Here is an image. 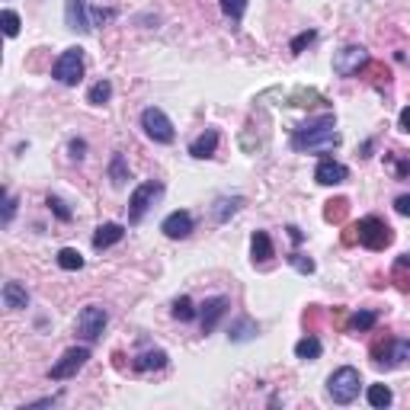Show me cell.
<instances>
[{
	"label": "cell",
	"instance_id": "obj_37",
	"mask_svg": "<svg viewBox=\"0 0 410 410\" xmlns=\"http://www.w3.org/2000/svg\"><path fill=\"white\" fill-rule=\"evenodd\" d=\"M68 151H71V157H74V160H84L87 157V141H84V138H77V141H71V145H68Z\"/></svg>",
	"mask_w": 410,
	"mask_h": 410
},
{
	"label": "cell",
	"instance_id": "obj_4",
	"mask_svg": "<svg viewBox=\"0 0 410 410\" xmlns=\"http://www.w3.org/2000/svg\"><path fill=\"white\" fill-rule=\"evenodd\" d=\"M52 77L64 87H77L84 77V48H64L52 68Z\"/></svg>",
	"mask_w": 410,
	"mask_h": 410
},
{
	"label": "cell",
	"instance_id": "obj_23",
	"mask_svg": "<svg viewBox=\"0 0 410 410\" xmlns=\"http://www.w3.org/2000/svg\"><path fill=\"white\" fill-rule=\"evenodd\" d=\"M109 180H113V186H125V180H129V160H125V154L115 151L113 160H109Z\"/></svg>",
	"mask_w": 410,
	"mask_h": 410
},
{
	"label": "cell",
	"instance_id": "obj_8",
	"mask_svg": "<svg viewBox=\"0 0 410 410\" xmlns=\"http://www.w3.org/2000/svg\"><path fill=\"white\" fill-rule=\"evenodd\" d=\"M87 359H90V350H87V346H71V350H64V356H61L58 362L52 365L48 379H55V381H68V379H74V375L87 365Z\"/></svg>",
	"mask_w": 410,
	"mask_h": 410
},
{
	"label": "cell",
	"instance_id": "obj_15",
	"mask_svg": "<svg viewBox=\"0 0 410 410\" xmlns=\"http://www.w3.org/2000/svg\"><path fill=\"white\" fill-rule=\"evenodd\" d=\"M0 298H3V308H10V311H23V308H29V292H26L23 282H3V292H0Z\"/></svg>",
	"mask_w": 410,
	"mask_h": 410
},
{
	"label": "cell",
	"instance_id": "obj_18",
	"mask_svg": "<svg viewBox=\"0 0 410 410\" xmlns=\"http://www.w3.org/2000/svg\"><path fill=\"white\" fill-rule=\"evenodd\" d=\"M167 365V353L164 350H148V353H138L135 359H132V369L135 372H160Z\"/></svg>",
	"mask_w": 410,
	"mask_h": 410
},
{
	"label": "cell",
	"instance_id": "obj_16",
	"mask_svg": "<svg viewBox=\"0 0 410 410\" xmlns=\"http://www.w3.org/2000/svg\"><path fill=\"white\" fill-rule=\"evenodd\" d=\"M122 237H125V228H122L119 221H106V225H99L93 231V250H106V247L119 243Z\"/></svg>",
	"mask_w": 410,
	"mask_h": 410
},
{
	"label": "cell",
	"instance_id": "obj_36",
	"mask_svg": "<svg viewBox=\"0 0 410 410\" xmlns=\"http://www.w3.org/2000/svg\"><path fill=\"white\" fill-rule=\"evenodd\" d=\"M13 215H16V196H13V192H3V215H0V221H3V225H10V221H13Z\"/></svg>",
	"mask_w": 410,
	"mask_h": 410
},
{
	"label": "cell",
	"instance_id": "obj_39",
	"mask_svg": "<svg viewBox=\"0 0 410 410\" xmlns=\"http://www.w3.org/2000/svg\"><path fill=\"white\" fill-rule=\"evenodd\" d=\"M395 208H397V215L410 218V196H397V199H395Z\"/></svg>",
	"mask_w": 410,
	"mask_h": 410
},
{
	"label": "cell",
	"instance_id": "obj_11",
	"mask_svg": "<svg viewBox=\"0 0 410 410\" xmlns=\"http://www.w3.org/2000/svg\"><path fill=\"white\" fill-rule=\"evenodd\" d=\"M192 228H196V221H192V215L186 212V208H180V212H170L167 218L160 221V231H164L170 241H186V237L192 234Z\"/></svg>",
	"mask_w": 410,
	"mask_h": 410
},
{
	"label": "cell",
	"instance_id": "obj_1",
	"mask_svg": "<svg viewBox=\"0 0 410 410\" xmlns=\"http://www.w3.org/2000/svg\"><path fill=\"white\" fill-rule=\"evenodd\" d=\"M337 145H340V132H337L334 115H318L292 132L295 151H334Z\"/></svg>",
	"mask_w": 410,
	"mask_h": 410
},
{
	"label": "cell",
	"instance_id": "obj_25",
	"mask_svg": "<svg viewBox=\"0 0 410 410\" xmlns=\"http://www.w3.org/2000/svg\"><path fill=\"white\" fill-rule=\"evenodd\" d=\"M55 260H58V266H61V269H68V273H77V269H84V257H80L74 247H61Z\"/></svg>",
	"mask_w": 410,
	"mask_h": 410
},
{
	"label": "cell",
	"instance_id": "obj_40",
	"mask_svg": "<svg viewBox=\"0 0 410 410\" xmlns=\"http://www.w3.org/2000/svg\"><path fill=\"white\" fill-rule=\"evenodd\" d=\"M397 129H401V132H410V106L401 109V115H397Z\"/></svg>",
	"mask_w": 410,
	"mask_h": 410
},
{
	"label": "cell",
	"instance_id": "obj_3",
	"mask_svg": "<svg viewBox=\"0 0 410 410\" xmlns=\"http://www.w3.org/2000/svg\"><path fill=\"white\" fill-rule=\"evenodd\" d=\"M164 196V183L157 180H148L141 186H135V192L129 196V221L138 225V221H145V215L154 208V202Z\"/></svg>",
	"mask_w": 410,
	"mask_h": 410
},
{
	"label": "cell",
	"instance_id": "obj_14",
	"mask_svg": "<svg viewBox=\"0 0 410 410\" xmlns=\"http://www.w3.org/2000/svg\"><path fill=\"white\" fill-rule=\"evenodd\" d=\"M314 180L320 183V186H340V183H346L350 180V170L343 167L340 160H320L318 164V170H314Z\"/></svg>",
	"mask_w": 410,
	"mask_h": 410
},
{
	"label": "cell",
	"instance_id": "obj_32",
	"mask_svg": "<svg viewBox=\"0 0 410 410\" xmlns=\"http://www.w3.org/2000/svg\"><path fill=\"white\" fill-rule=\"evenodd\" d=\"M0 23H3V32H7V38H16V36H20V16H16L13 10H3Z\"/></svg>",
	"mask_w": 410,
	"mask_h": 410
},
{
	"label": "cell",
	"instance_id": "obj_38",
	"mask_svg": "<svg viewBox=\"0 0 410 410\" xmlns=\"http://www.w3.org/2000/svg\"><path fill=\"white\" fill-rule=\"evenodd\" d=\"M52 404H58V395H52V397H38V401H32V404H23L20 410H32V407H52Z\"/></svg>",
	"mask_w": 410,
	"mask_h": 410
},
{
	"label": "cell",
	"instance_id": "obj_9",
	"mask_svg": "<svg viewBox=\"0 0 410 410\" xmlns=\"http://www.w3.org/2000/svg\"><path fill=\"white\" fill-rule=\"evenodd\" d=\"M369 64V52L362 45H346L334 55V74L337 77H356Z\"/></svg>",
	"mask_w": 410,
	"mask_h": 410
},
{
	"label": "cell",
	"instance_id": "obj_7",
	"mask_svg": "<svg viewBox=\"0 0 410 410\" xmlns=\"http://www.w3.org/2000/svg\"><path fill=\"white\" fill-rule=\"evenodd\" d=\"M359 243L362 247H369V250H385L388 243L395 241V234H391V228H388L381 218H375V215H369V218L359 221Z\"/></svg>",
	"mask_w": 410,
	"mask_h": 410
},
{
	"label": "cell",
	"instance_id": "obj_34",
	"mask_svg": "<svg viewBox=\"0 0 410 410\" xmlns=\"http://www.w3.org/2000/svg\"><path fill=\"white\" fill-rule=\"evenodd\" d=\"M48 208H52V212L58 215L61 221H71V208H68V202H64V199H58V196H48Z\"/></svg>",
	"mask_w": 410,
	"mask_h": 410
},
{
	"label": "cell",
	"instance_id": "obj_17",
	"mask_svg": "<svg viewBox=\"0 0 410 410\" xmlns=\"http://www.w3.org/2000/svg\"><path fill=\"white\" fill-rule=\"evenodd\" d=\"M215 151H218V132H215V129H205L199 138H192L190 154H192L196 160H208V157H215Z\"/></svg>",
	"mask_w": 410,
	"mask_h": 410
},
{
	"label": "cell",
	"instance_id": "obj_29",
	"mask_svg": "<svg viewBox=\"0 0 410 410\" xmlns=\"http://www.w3.org/2000/svg\"><path fill=\"white\" fill-rule=\"evenodd\" d=\"M221 13L228 16L231 23H241L247 13V0H221Z\"/></svg>",
	"mask_w": 410,
	"mask_h": 410
},
{
	"label": "cell",
	"instance_id": "obj_10",
	"mask_svg": "<svg viewBox=\"0 0 410 410\" xmlns=\"http://www.w3.org/2000/svg\"><path fill=\"white\" fill-rule=\"evenodd\" d=\"M375 362H379L381 369H397V365L410 362V340L395 337V340H388L385 346H375Z\"/></svg>",
	"mask_w": 410,
	"mask_h": 410
},
{
	"label": "cell",
	"instance_id": "obj_19",
	"mask_svg": "<svg viewBox=\"0 0 410 410\" xmlns=\"http://www.w3.org/2000/svg\"><path fill=\"white\" fill-rule=\"evenodd\" d=\"M250 253H253V263H266V260L273 257V241H269V234H266V231H253Z\"/></svg>",
	"mask_w": 410,
	"mask_h": 410
},
{
	"label": "cell",
	"instance_id": "obj_27",
	"mask_svg": "<svg viewBox=\"0 0 410 410\" xmlns=\"http://www.w3.org/2000/svg\"><path fill=\"white\" fill-rule=\"evenodd\" d=\"M170 314H174L176 320H183V324H190V320L196 318V308H192V302H190L186 295H180V298L174 302V308H170Z\"/></svg>",
	"mask_w": 410,
	"mask_h": 410
},
{
	"label": "cell",
	"instance_id": "obj_12",
	"mask_svg": "<svg viewBox=\"0 0 410 410\" xmlns=\"http://www.w3.org/2000/svg\"><path fill=\"white\" fill-rule=\"evenodd\" d=\"M228 308H231V302L225 295H215V298H208V302L202 304V311H199V324H202V334L205 337L218 327V320L228 314Z\"/></svg>",
	"mask_w": 410,
	"mask_h": 410
},
{
	"label": "cell",
	"instance_id": "obj_5",
	"mask_svg": "<svg viewBox=\"0 0 410 410\" xmlns=\"http://www.w3.org/2000/svg\"><path fill=\"white\" fill-rule=\"evenodd\" d=\"M106 324H109V314H106V308H99V304H87L84 311L77 314V337L84 343H93V340H99L103 337V330H106Z\"/></svg>",
	"mask_w": 410,
	"mask_h": 410
},
{
	"label": "cell",
	"instance_id": "obj_21",
	"mask_svg": "<svg viewBox=\"0 0 410 410\" xmlns=\"http://www.w3.org/2000/svg\"><path fill=\"white\" fill-rule=\"evenodd\" d=\"M241 205H243V196H234V199H218V202H215V221H218V225H225V221L231 218V215H237L241 212Z\"/></svg>",
	"mask_w": 410,
	"mask_h": 410
},
{
	"label": "cell",
	"instance_id": "obj_30",
	"mask_svg": "<svg viewBox=\"0 0 410 410\" xmlns=\"http://www.w3.org/2000/svg\"><path fill=\"white\" fill-rule=\"evenodd\" d=\"M375 324H379V314H375V311H356V314L350 318V327H353V330H372Z\"/></svg>",
	"mask_w": 410,
	"mask_h": 410
},
{
	"label": "cell",
	"instance_id": "obj_41",
	"mask_svg": "<svg viewBox=\"0 0 410 410\" xmlns=\"http://www.w3.org/2000/svg\"><path fill=\"white\" fill-rule=\"evenodd\" d=\"M285 231H289V237H292V241H295V243H302V241H304V234L295 228V225H289V228H285Z\"/></svg>",
	"mask_w": 410,
	"mask_h": 410
},
{
	"label": "cell",
	"instance_id": "obj_31",
	"mask_svg": "<svg viewBox=\"0 0 410 410\" xmlns=\"http://www.w3.org/2000/svg\"><path fill=\"white\" fill-rule=\"evenodd\" d=\"M285 260H289V266H292V269H298V273H304V276L314 273V260L304 257V253H289Z\"/></svg>",
	"mask_w": 410,
	"mask_h": 410
},
{
	"label": "cell",
	"instance_id": "obj_28",
	"mask_svg": "<svg viewBox=\"0 0 410 410\" xmlns=\"http://www.w3.org/2000/svg\"><path fill=\"white\" fill-rule=\"evenodd\" d=\"M388 167H395L397 180H410V157L401 151H391L388 154Z\"/></svg>",
	"mask_w": 410,
	"mask_h": 410
},
{
	"label": "cell",
	"instance_id": "obj_20",
	"mask_svg": "<svg viewBox=\"0 0 410 410\" xmlns=\"http://www.w3.org/2000/svg\"><path fill=\"white\" fill-rule=\"evenodd\" d=\"M320 353H324V346H320V340L314 334L302 337V340L295 343V356L304 359V362H314V359H320Z\"/></svg>",
	"mask_w": 410,
	"mask_h": 410
},
{
	"label": "cell",
	"instance_id": "obj_24",
	"mask_svg": "<svg viewBox=\"0 0 410 410\" xmlns=\"http://www.w3.org/2000/svg\"><path fill=\"white\" fill-rule=\"evenodd\" d=\"M109 99H113V84H109V80H97V84L87 90V103H90V106H106Z\"/></svg>",
	"mask_w": 410,
	"mask_h": 410
},
{
	"label": "cell",
	"instance_id": "obj_6",
	"mask_svg": "<svg viewBox=\"0 0 410 410\" xmlns=\"http://www.w3.org/2000/svg\"><path fill=\"white\" fill-rule=\"evenodd\" d=\"M141 129H145V135L151 138V141H157V145H170L176 138L174 122H170L167 113L157 106H148L145 113H141Z\"/></svg>",
	"mask_w": 410,
	"mask_h": 410
},
{
	"label": "cell",
	"instance_id": "obj_42",
	"mask_svg": "<svg viewBox=\"0 0 410 410\" xmlns=\"http://www.w3.org/2000/svg\"><path fill=\"white\" fill-rule=\"evenodd\" d=\"M397 266H404V269H410V253H401V260H397Z\"/></svg>",
	"mask_w": 410,
	"mask_h": 410
},
{
	"label": "cell",
	"instance_id": "obj_2",
	"mask_svg": "<svg viewBox=\"0 0 410 410\" xmlns=\"http://www.w3.org/2000/svg\"><path fill=\"white\" fill-rule=\"evenodd\" d=\"M359 388H362V375L353 365H343L327 379V395H330L334 404H353L359 397Z\"/></svg>",
	"mask_w": 410,
	"mask_h": 410
},
{
	"label": "cell",
	"instance_id": "obj_22",
	"mask_svg": "<svg viewBox=\"0 0 410 410\" xmlns=\"http://www.w3.org/2000/svg\"><path fill=\"white\" fill-rule=\"evenodd\" d=\"M257 330H260V327L253 324L250 318H241V320H237V324L228 330V340H231V343H247V340H253V337H257Z\"/></svg>",
	"mask_w": 410,
	"mask_h": 410
},
{
	"label": "cell",
	"instance_id": "obj_26",
	"mask_svg": "<svg viewBox=\"0 0 410 410\" xmlns=\"http://www.w3.org/2000/svg\"><path fill=\"white\" fill-rule=\"evenodd\" d=\"M369 404H372L375 410H385L395 404V395H391V388L388 385H372L369 388Z\"/></svg>",
	"mask_w": 410,
	"mask_h": 410
},
{
	"label": "cell",
	"instance_id": "obj_13",
	"mask_svg": "<svg viewBox=\"0 0 410 410\" xmlns=\"http://www.w3.org/2000/svg\"><path fill=\"white\" fill-rule=\"evenodd\" d=\"M64 23H68V29H74V32H90L93 29L87 0H64Z\"/></svg>",
	"mask_w": 410,
	"mask_h": 410
},
{
	"label": "cell",
	"instance_id": "obj_35",
	"mask_svg": "<svg viewBox=\"0 0 410 410\" xmlns=\"http://www.w3.org/2000/svg\"><path fill=\"white\" fill-rule=\"evenodd\" d=\"M90 20H93V26L113 23V20H115V10H109V7H93V10H90Z\"/></svg>",
	"mask_w": 410,
	"mask_h": 410
},
{
	"label": "cell",
	"instance_id": "obj_33",
	"mask_svg": "<svg viewBox=\"0 0 410 410\" xmlns=\"http://www.w3.org/2000/svg\"><path fill=\"white\" fill-rule=\"evenodd\" d=\"M314 38H318V32H314V29H308V32H298V36L295 38H292V55H302V48H308V45H311V42H314Z\"/></svg>",
	"mask_w": 410,
	"mask_h": 410
}]
</instances>
